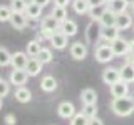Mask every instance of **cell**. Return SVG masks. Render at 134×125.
Here are the masks:
<instances>
[{
    "mask_svg": "<svg viewBox=\"0 0 134 125\" xmlns=\"http://www.w3.org/2000/svg\"><path fill=\"white\" fill-rule=\"evenodd\" d=\"M3 122H5L7 125H15V123H17V118H15L14 114H7L5 118H3Z\"/></svg>",
    "mask_w": 134,
    "mask_h": 125,
    "instance_id": "d590c367",
    "label": "cell"
},
{
    "mask_svg": "<svg viewBox=\"0 0 134 125\" xmlns=\"http://www.w3.org/2000/svg\"><path fill=\"white\" fill-rule=\"evenodd\" d=\"M32 2L39 3V5H42V7H45V5H47V3H50V0H32Z\"/></svg>",
    "mask_w": 134,
    "mask_h": 125,
    "instance_id": "60d3db41",
    "label": "cell"
},
{
    "mask_svg": "<svg viewBox=\"0 0 134 125\" xmlns=\"http://www.w3.org/2000/svg\"><path fill=\"white\" fill-rule=\"evenodd\" d=\"M117 80H121L119 68H116V67H107V68H104V72H102V82L106 83V85L111 87L112 83H116Z\"/></svg>",
    "mask_w": 134,
    "mask_h": 125,
    "instance_id": "ba28073f",
    "label": "cell"
},
{
    "mask_svg": "<svg viewBox=\"0 0 134 125\" xmlns=\"http://www.w3.org/2000/svg\"><path fill=\"white\" fill-rule=\"evenodd\" d=\"M10 23L15 30H24L29 23V17L25 15V12H14L10 17Z\"/></svg>",
    "mask_w": 134,
    "mask_h": 125,
    "instance_id": "9c48e42d",
    "label": "cell"
},
{
    "mask_svg": "<svg viewBox=\"0 0 134 125\" xmlns=\"http://www.w3.org/2000/svg\"><path fill=\"white\" fill-rule=\"evenodd\" d=\"M37 58L42 62V64H50L52 62V58H54V53H52V50L50 48H45V47H42V50L39 52V55H37Z\"/></svg>",
    "mask_w": 134,
    "mask_h": 125,
    "instance_id": "f1b7e54d",
    "label": "cell"
},
{
    "mask_svg": "<svg viewBox=\"0 0 134 125\" xmlns=\"http://www.w3.org/2000/svg\"><path fill=\"white\" fill-rule=\"evenodd\" d=\"M109 45H111V48H112V52H114L116 57H126L129 53V42L126 39H122V37H117V39L112 40Z\"/></svg>",
    "mask_w": 134,
    "mask_h": 125,
    "instance_id": "277c9868",
    "label": "cell"
},
{
    "mask_svg": "<svg viewBox=\"0 0 134 125\" xmlns=\"http://www.w3.org/2000/svg\"><path fill=\"white\" fill-rule=\"evenodd\" d=\"M116 27L119 28V30H127V28H131L132 27V17H131V14L124 12V14H119V15H117Z\"/></svg>",
    "mask_w": 134,
    "mask_h": 125,
    "instance_id": "ac0fdd59",
    "label": "cell"
},
{
    "mask_svg": "<svg viewBox=\"0 0 134 125\" xmlns=\"http://www.w3.org/2000/svg\"><path fill=\"white\" fill-rule=\"evenodd\" d=\"M106 2H107V3H109V2H111V0H106Z\"/></svg>",
    "mask_w": 134,
    "mask_h": 125,
    "instance_id": "bcb514c9",
    "label": "cell"
},
{
    "mask_svg": "<svg viewBox=\"0 0 134 125\" xmlns=\"http://www.w3.org/2000/svg\"><path fill=\"white\" fill-rule=\"evenodd\" d=\"M0 108H2V97H0Z\"/></svg>",
    "mask_w": 134,
    "mask_h": 125,
    "instance_id": "ee69618b",
    "label": "cell"
},
{
    "mask_svg": "<svg viewBox=\"0 0 134 125\" xmlns=\"http://www.w3.org/2000/svg\"><path fill=\"white\" fill-rule=\"evenodd\" d=\"M81 102L82 103H97V92L94 89H84L81 92Z\"/></svg>",
    "mask_w": 134,
    "mask_h": 125,
    "instance_id": "d4e9b609",
    "label": "cell"
},
{
    "mask_svg": "<svg viewBox=\"0 0 134 125\" xmlns=\"http://www.w3.org/2000/svg\"><path fill=\"white\" fill-rule=\"evenodd\" d=\"M29 58L30 57H29L27 52H15V53H12V62H10L12 68H25Z\"/></svg>",
    "mask_w": 134,
    "mask_h": 125,
    "instance_id": "5bb4252c",
    "label": "cell"
},
{
    "mask_svg": "<svg viewBox=\"0 0 134 125\" xmlns=\"http://www.w3.org/2000/svg\"><path fill=\"white\" fill-rule=\"evenodd\" d=\"M89 2V5L91 7H96V5H102V3H107L106 0H87Z\"/></svg>",
    "mask_w": 134,
    "mask_h": 125,
    "instance_id": "f35d334b",
    "label": "cell"
},
{
    "mask_svg": "<svg viewBox=\"0 0 134 125\" xmlns=\"http://www.w3.org/2000/svg\"><path fill=\"white\" fill-rule=\"evenodd\" d=\"M127 2V5H134V0H126Z\"/></svg>",
    "mask_w": 134,
    "mask_h": 125,
    "instance_id": "7bdbcfd3",
    "label": "cell"
},
{
    "mask_svg": "<svg viewBox=\"0 0 134 125\" xmlns=\"http://www.w3.org/2000/svg\"><path fill=\"white\" fill-rule=\"evenodd\" d=\"M109 89H111L112 97H126V95H129V85H127V82H124V80H117L116 83H112Z\"/></svg>",
    "mask_w": 134,
    "mask_h": 125,
    "instance_id": "7c38bea8",
    "label": "cell"
},
{
    "mask_svg": "<svg viewBox=\"0 0 134 125\" xmlns=\"http://www.w3.org/2000/svg\"><path fill=\"white\" fill-rule=\"evenodd\" d=\"M132 14H134V5H132Z\"/></svg>",
    "mask_w": 134,
    "mask_h": 125,
    "instance_id": "f6af8a7d",
    "label": "cell"
},
{
    "mask_svg": "<svg viewBox=\"0 0 134 125\" xmlns=\"http://www.w3.org/2000/svg\"><path fill=\"white\" fill-rule=\"evenodd\" d=\"M129 52H131V53H134V40H131V42H129Z\"/></svg>",
    "mask_w": 134,
    "mask_h": 125,
    "instance_id": "b9f144b4",
    "label": "cell"
},
{
    "mask_svg": "<svg viewBox=\"0 0 134 125\" xmlns=\"http://www.w3.org/2000/svg\"><path fill=\"white\" fill-rule=\"evenodd\" d=\"M106 8H107L106 3H102V5H96V7H91L89 12H87V15H89L91 20H94V22H99L100 17H102L104 12H106Z\"/></svg>",
    "mask_w": 134,
    "mask_h": 125,
    "instance_id": "cb8c5ba5",
    "label": "cell"
},
{
    "mask_svg": "<svg viewBox=\"0 0 134 125\" xmlns=\"http://www.w3.org/2000/svg\"><path fill=\"white\" fill-rule=\"evenodd\" d=\"M100 25H97V22H92L87 25V30H86V39H87V42L89 43H96L99 39H100Z\"/></svg>",
    "mask_w": 134,
    "mask_h": 125,
    "instance_id": "30bf717a",
    "label": "cell"
},
{
    "mask_svg": "<svg viewBox=\"0 0 134 125\" xmlns=\"http://www.w3.org/2000/svg\"><path fill=\"white\" fill-rule=\"evenodd\" d=\"M0 80H2V77H0Z\"/></svg>",
    "mask_w": 134,
    "mask_h": 125,
    "instance_id": "7dc6e473",
    "label": "cell"
},
{
    "mask_svg": "<svg viewBox=\"0 0 134 125\" xmlns=\"http://www.w3.org/2000/svg\"><path fill=\"white\" fill-rule=\"evenodd\" d=\"M12 8L10 5H0V22H10V17H12Z\"/></svg>",
    "mask_w": 134,
    "mask_h": 125,
    "instance_id": "d6a6232c",
    "label": "cell"
},
{
    "mask_svg": "<svg viewBox=\"0 0 134 125\" xmlns=\"http://www.w3.org/2000/svg\"><path fill=\"white\" fill-rule=\"evenodd\" d=\"M12 62V53L5 47H0V67H8Z\"/></svg>",
    "mask_w": 134,
    "mask_h": 125,
    "instance_id": "4dcf8cb0",
    "label": "cell"
},
{
    "mask_svg": "<svg viewBox=\"0 0 134 125\" xmlns=\"http://www.w3.org/2000/svg\"><path fill=\"white\" fill-rule=\"evenodd\" d=\"M59 27H60V22L54 17L52 14L50 15H45L44 18H42V23H40V37H44V39H50L52 37V33L54 32H57L59 30Z\"/></svg>",
    "mask_w": 134,
    "mask_h": 125,
    "instance_id": "7a4b0ae2",
    "label": "cell"
},
{
    "mask_svg": "<svg viewBox=\"0 0 134 125\" xmlns=\"http://www.w3.org/2000/svg\"><path fill=\"white\" fill-rule=\"evenodd\" d=\"M69 125H89V118L81 112V114H75L72 118H70Z\"/></svg>",
    "mask_w": 134,
    "mask_h": 125,
    "instance_id": "836d02e7",
    "label": "cell"
},
{
    "mask_svg": "<svg viewBox=\"0 0 134 125\" xmlns=\"http://www.w3.org/2000/svg\"><path fill=\"white\" fill-rule=\"evenodd\" d=\"M70 2H72V0H54V3L59 5V7H67Z\"/></svg>",
    "mask_w": 134,
    "mask_h": 125,
    "instance_id": "74e56055",
    "label": "cell"
},
{
    "mask_svg": "<svg viewBox=\"0 0 134 125\" xmlns=\"http://www.w3.org/2000/svg\"><path fill=\"white\" fill-rule=\"evenodd\" d=\"M69 52H70V57H72L74 60H84V58L87 57V47H86V43H82V42L72 43Z\"/></svg>",
    "mask_w": 134,
    "mask_h": 125,
    "instance_id": "8fae6325",
    "label": "cell"
},
{
    "mask_svg": "<svg viewBox=\"0 0 134 125\" xmlns=\"http://www.w3.org/2000/svg\"><path fill=\"white\" fill-rule=\"evenodd\" d=\"M29 80V73L25 72V68H14L10 72V77H8V82L14 87H22L24 83H27Z\"/></svg>",
    "mask_w": 134,
    "mask_h": 125,
    "instance_id": "5b68a950",
    "label": "cell"
},
{
    "mask_svg": "<svg viewBox=\"0 0 134 125\" xmlns=\"http://www.w3.org/2000/svg\"><path fill=\"white\" fill-rule=\"evenodd\" d=\"M119 72H121V80L127 83L134 82V64H124L119 68Z\"/></svg>",
    "mask_w": 134,
    "mask_h": 125,
    "instance_id": "7402d4cb",
    "label": "cell"
},
{
    "mask_svg": "<svg viewBox=\"0 0 134 125\" xmlns=\"http://www.w3.org/2000/svg\"><path fill=\"white\" fill-rule=\"evenodd\" d=\"M119 28L116 27H102L100 28V40H104V42H107V43H111L112 40H116L117 37H119Z\"/></svg>",
    "mask_w": 134,
    "mask_h": 125,
    "instance_id": "9a60e30c",
    "label": "cell"
},
{
    "mask_svg": "<svg viewBox=\"0 0 134 125\" xmlns=\"http://www.w3.org/2000/svg\"><path fill=\"white\" fill-rule=\"evenodd\" d=\"M116 20H117V14H114V12L107 7L106 12H104V15L100 17L99 23H100V27H114V25H116Z\"/></svg>",
    "mask_w": 134,
    "mask_h": 125,
    "instance_id": "d6986e66",
    "label": "cell"
},
{
    "mask_svg": "<svg viewBox=\"0 0 134 125\" xmlns=\"http://www.w3.org/2000/svg\"><path fill=\"white\" fill-rule=\"evenodd\" d=\"M70 5H72L74 12L77 15H86L87 12H89V8H91V5H89V2H87V0H72V2H70Z\"/></svg>",
    "mask_w": 134,
    "mask_h": 125,
    "instance_id": "603a6c76",
    "label": "cell"
},
{
    "mask_svg": "<svg viewBox=\"0 0 134 125\" xmlns=\"http://www.w3.org/2000/svg\"><path fill=\"white\" fill-rule=\"evenodd\" d=\"M126 64H134V53L129 52L127 55H126Z\"/></svg>",
    "mask_w": 134,
    "mask_h": 125,
    "instance_id": "ab89813d",
    "label": "cell"
},
{
    "mask_svg": "<svg viewBox=\"0 0 134 125\" xmlns=\"http://www.w3.org/2000/svg\"><path fill=\"white\" fill-rule=\"evenodd\" d=\"M111 110L117 117H129L134 114V98L131 97H114L111 102Z\"/></svg>",
    "mask_w": 134,
    "mask_h": 125,
    "instance_id": "6da1fadb",
    "label": "cell"
},
{
    "mask_svg": "<svg viewBox=\"0 0 134 125\" xmlns=\"http://www.w3.org/2000/svg\"><path fill=\"white\" fill-rule=\"evenodd\" d=\"M77 114L75 112V107L72 102H60L57 107V115L60 117V118H65V120H70L72 117Z\"/></svg>",
    "mask_w": 134,
    "mask_h": 125,
    "instance_id": "52a82bcc",
    "label": "cell"
},
{
    "mask_svg": "<svg viewBox=\"0 0 134 125\" xmlns=\"http://www.w3.org/2000/svg\"><path fill=\"white\" fill-rule=\"evenodd\" d=\"M89 125H104V122L99 117H94V118H89Z\"/></svg>",
    "mask_w": 134,
    "mask_h": 125,
    "instance_id": "8d00e7d4",
    "label": "cell"
},
{
    "mask_svg": "<svg viewBox=\"0 0 134 125\" xmlns=\"http://www.w3.org/2000/svg\"><path fill=\"white\" fill-rule=\"evenodd\" d=\"M107 7L117 15L127 12V2H126V0H111V2L107 3Z\"/></svg>",
    "mask_w": 134,
    "mask_h": 125,
    "instance_id": "484cf974",
    "label": "cell"
},
{
    "mask_svg": "<svg viewBox=\"0 0 134 125\" xmlns=\"http://www.w3.org/2000/svg\"><path fill=\"white\" fill-rule=\"evenodd\" d=\"M10 82H5V80H0V97H7L8 93H10Z\"/></svg>",
    "mask_w": 134,
    "mask_h": 125,
    "instance_id": "e575fe53",
    "label": "cell"
},
{
    "mask_svg": "<svg viewBox=\"0 0 134 125\" xmlns=\"http://www.w3.org/2000/svg\"><path fill=\"white\" fill-rule=\"evenodd\" d=\"M59 30H60L62 33H65L67 37H74L75 33H77L79 30V27H77V23L74 22V20H64V22H60V27H59Z\"/></svg>",
    "mask_w": 134,
    "mask_h": 125,
    "instance_id": "e0dca14e",
    "label": "cell"
},
{
    "mask_svg": "<svg viewBox=\"0 0 134 125\" xmlns=\"http://www.w3.org/2000/svg\"><path fill=\"white\" fill-rule=\"evenodd\" d=\"M49 42H50V45H52V48L64 50L67 45H69V37H67L65 33H62L60 30H57V32L52 33V37L49 39Z\"/></svg>",
    "mask_w": 134,
    "mask_h": 125,
    "instance_id": "8992f818",
    "label": "cell"
},
{
    "mask_svg": "<svg viewBox=\"0 0 134 125\" xmlns=\"http://www.w3.org/2000/svg\"><path fill=\"white\" fill-rule=\"evenodd\" d=\"M27 3V0H10V8L12 12H25Z\"/></svg>",
    "mask_w": 134,
    "mask_h": 125,
    "instance_id": "1f68e13d",
    "label": "cell"
},
{
    "mask_svg": "<svg viewBox=\"0 0 134 125\" xmlns=\"http://www.w3.org/2000/svg\"><path fill=\"white\" fill-rule=\"evenodd\" d=\"M42 8H44V7L39 5V3L29 2V3H27V8H25V15H27L30 20H37V18L42 15Z\"/></svg>",
    "mask_w": 134,
    "mask_h": 125,
    "instance_id": "ffe728a7",
    "label": "cell"
},
{
    "mask_svg": "<svg viewBox=\"0 0 134 125\" xmlns=\"http://www.w3.org/2000/svg\"><path fill=\"white\" fill-rule=\"evenodd\" d=\"M42 65L44 64H42L37 57H30L29 62H27V65H25V72L29 73V77H37L42 70Z\"/></svg>",
    "mask_w": 134,
    "mask_h": 125,
    "instance_id": "4fadbf2b",
    "label": "cell"
},
{
    "mask_svg": "<svg viewBox=\"0 0 134 125\" xmlns=\"http://www.w3.org/2000/svg\"><path fill=\"white\" fill-rule=\"evenodd\" d=\"M15 100L20 103H29L32 100V92L27 89V87H17L15 90Z\"/></svg>",
    "mask_w": 134,
    "mask_h": 125,
    "instance_id": "44dd1931",
    "label": "cell"
},
{
    "mask_svg": "<svg viewBox=\"0 0 134 125\" xmlns=\"http://www.w3.org/2000/svg\"><path fill=\"white\" fill-rule=\"evenodd\" d=\"M94 57H96V60H97L99 64H109L116 55H114V52H112L111 45L102 43V45H99V47L94 50Z\"/></svg>",
    "mask_w": 134,
    "mask_h": 125,
    "instance_id": "3957f363",
    "label": "cell"
},
{
    "mask_svg": "<svg viewBox=\"0 0 134 125\" xmlns=\"http://www.w3.org/2000/svg\"><path fill=\"white\" fill-rule=\"evenodd\" d=\"M40 50H42V45L39 40H30L27 43V47H25V52L29 53V57H37Z\"/></svg>",
    "mask_w": 134,
    "mask_h": 125,
    "instance_id": "4316f807",
    "label": "cell"
},
{
    "mask_svg": "<svg viewBox=\"0 0 134 125\" xmlns=\"http://www.w3.org/2000/svg\"><path fill=\"white\" fill-rule=\"evenodd\" d=\"M82 114L87 118L97 117V103H82Z\"/></svg>",
    "mask_w": 134,
    "mask_h": 125,
    "instance_id": "83f0119b",
    "label": "cell"
},
{
    "mask_svg": "<svg viewBox=\"0 0 134 125\" xmlns=\"http://www.w3.org/2000/svg\"><path fill=\"white\" fill-rule=\"evenodd\" d=\"M40 89H42V92H45V93H52V92H55L57 90L55 77H52V75H45V77H42Z\"/></svg>",
    "mask_w": 134,
    "mask_h": 125,
    "instance_id": "2e32d148",
    "label": "cell"
},
{
    "mask_svg": "<svg viewBox=\"0 0 134 125\" xmlns=\"http://www.w3.org/2000/svg\"><path fill=\"white\" fill-rule=\"evenodd\" d=\"M52 15L55 17L59 22H64V20H67V7L54 5V8H52Z\"/></svg>",
    "mask_w": 134,
    "mask_h": 125,
    "instance_id": "f546056e",
    "label": "cell"
}]
</instances>
